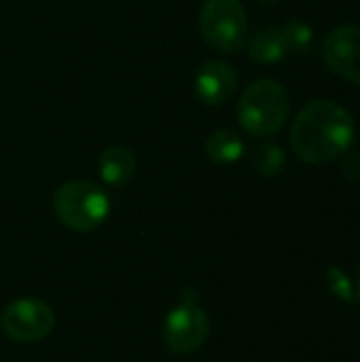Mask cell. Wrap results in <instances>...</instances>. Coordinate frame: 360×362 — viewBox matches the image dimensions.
Instances as JSON below:
<instances>
[{
  "mask_svg": "<svg viewBox=\"0 0 360 362\" xmlns=\"http://www.w3.org/2000/svg\"><path fill=\"white\" fill-rule=\"evenodd\" d=\"M53 212L59 223L72 231H93L110 214L108 193L87 180L64 182L53 195Z\"/></svg>",
  "mask_w": 360,
  "mask_h": 362,
  "instance_id": "3",
  "label": "cell"
},
{
  "mask_svg": "<svg viewBox=\"0 0 360 362\" xmlns=\"http://www.w3.org/2000/svg\"><path fill=\"white\" fill-rule=\"evenodd\" d=\"M280 34H282V40H284L289 55H303L310 51V47L314 42L312 28L301 19H289L286 23H282Z\"/></svg>",
  "mask_w": 360,
  "mask_h": 362,
  "instance_id": "12",
  "label": "cell"
},
{
  "mask_svg": "<svg viewBox=\"0 0 360 362\" xmlns=\"http://www.w3.org/2000/svg\"><path fill=\"white\" fill-rule=\"evenodd\" d=\"M354 142L352 115L333 100H312L291 127L293 153L312 165H325L348 153Z\"/></svg>",
  "mask_w": 360,
  "mask_h": 362,
  "instance_id": "1",
  "label": "cell"
},
{
  "mask_svg": "<svg viewBox=\"0 0 360 362\" xmlns=\"http://www.w3.org/2000/svg\"><path fill=\"white\" fill-rule=\"evenodd\" d=\"M354 293H356V301H360V265L356 272V282H354Z\"/></svg>",
  "mask_w": 360,
  "mask_h": 362,
  "instance_id": "16",
  "label": "cell"
},
{
  "mask_svg": "<svg viewBox=\"0 0 360 362\" xmlns=\"http://www.w3.org/2000/svg\"><path fill=\"white\" fill-rule=\"evenodd\" d=\"M342 172L348 180L360 182V153L359 151H348L342 161Z\"/></svg>",
  "mask_w": 360,
  "mask_h": 362,
  "instance_id": "15",
  "label": "cell"
},
{
  "mask_svg": "<svg viewBox=\"0 0 360 362\" xmlns=\"http://www.w3.org/2000/svg\"><path fill=\"white\" fill-rule=\"evenodd\" d=\"M206 157L216 165H229L236 163L244 155V140L240 134L231 127H219L214 129L204 144Z\"/></svg>",
  "mask_w": 360,
  "mask_h": 362,
  "instance_id": "10",
  "label": "cell"
},
{
  "mask_svg": "<svg viewBox=\"0 0 360 362\" xmlns=\"http://www.w3.org/2000/svg\"><path fill=\"white\" fill-rule=\"evenodd\" d=\"M291 112V95L286 87L274 78H259L250 83L238 104V121L250 136L278 134Z\"/></svg>",
  "mask_w": 360,
  "mask_h": 362,
  "instance_id": "2",
  "label": "cell"
},
{
  "mask_svg": "<svg viewBox=\"0 0 360 362\" xmlns=\"http://www.w3.org/2000/svg\"><path fill=\"white\" fill-rule=\"evenodd\" d=\"M136 165H138V159H136L134 151L129 146H123V144H112V146L104 148L98 157L100 178L108 187L127 185L136 172Z\"/></svg>",
  "mask_w": 360,
  "mask_h": 362,
  "instance_id": "9",
  "label": "cell"
},
{
  "mask_svg": "<svg viewBox=\"0 0 360 362\" xmlns=\"http://www.w3.org/2000/svg\"><path fill=\"white\" fill-rule=\"evenodd\" d=\"M248 55L257 64L282 62L289 53H286L280 28H265V30L257 32L248 42Z\"/></svg>",
  "mask_w": 360,
  "mask_h": 362,
  "instance_id": "11",
  "label": "cell"
},
{
  "mask_svg": "<svg viewBox=\"0 0 360 362\" xmlns=\"http://www.w3.org/2000/svg\"><path fill=\"white\" fill-rule=\"evenodd\" d=\"M210 335L208 314L193 301H182L163 322V341L170 352L191 354L199 350Z\"/></svg>",
  "mask_w": 360,
  "mask_h": 362,
  "instance_id": "6",
  "label": "cell"
},
{
  "mask_svg": "<svg viewBox=\"0 0 360 362\" xmlns=\"http://www.w3.org/2000/svg\"><path fill=\"white\" fill-rule=\"evenodd\" d=\"M320 51L329 70L360 85V25L348 23L333 28L325 36Z\"/></svg>",
  "mask_w": 360,
  "mask_h": 362,
  "instance_id": "7",
  "label": "cell"
},
{
  "mask_svg": "<svg viewBox=\"0 0 360 362\" xmlns=\"http://www.w3.org/2000/svg\"><path fill=\"white\" fill-rule=\"evenodd\" d=\"M199 34L221 53H238L248 42V15L240 0H206L199 11Z\"/></svg>",
  "mask_w": 360,
  "mask_h": 362,
  "instance_id": "4",
  "label": "cell"
},
{
  "mask_svg": "<svg viewBox=\"0 0 360 362\" xmlns=\"http://www.w3.org/2000/svg\"><path fill=\"white\" fill-rule=\"evenodd\" d=\"M259 4H265V6H269V4H276L278 0H257Z\"/></svg>",
  "mask_w": 360,
  "mask_h": 362,
  "instance_id": "17",
  "label": "cell"
},
{
  "mask_svg": "<svg viewBox=\"0 0 360 362\" xmlns=\"http://www.w3.org/2000/svg\"><path fill=\"white\" fill-rule=\"evenodd\" d=\"M0 325L13 341L34 344L51 335L55 329V314L38 299H17L4 308Z\"/></svg>",
  "mask_w": 360,
  "mask_h": 362,
  "instance_id": "5",
  "label": "cell"
},
{
  "mask_svg": "<svg viewBox=\"0 0 360 362\" xmlns=\"http://www.w3.org/2000/svg\"><path fill=\"white\" fill-rule=\"evenodd\" d=\"M252 165L261 176L274 178V176L282 174V170L286 165V155L276 142H263L257 146V151L252 155Z\"/></svg>",
  "mask_w": 360,
  "mask_h": 362,
  "instance_id": "13",
  "label": "cell"
},
{
  "mask_svg": "<svg viewBox=\"0 0 360 362\" xmlns=\"http://www.w3.org/2000/svg\"><path fill=\"white\" fill-rule=\"evenodd\" d=\"M238 89V72L223 59H210L202 64L195 76V93L208 106L227 104Z\"/></svg>",
  "mask_w": 360,
  "mask_h": 362,
  "instance_id": "8",
  "label": "cell"
},
{
  "mask_svg": "<svg viewBox=\"0 0 360 362\" xmlns=\"http://www.w3.org/2000/svg\"><path fill=\"white\" fill-rule=\"evenodd\" d=\"M327 286H329V291H331L337 299H342V301H346V303H354V301H356L354 284L350 282V278H348L339 267H331V269L327 272Z\"/></svg>",
  "mask_w": 360,
  "mask_h": 362,
  "instance_id": "14",
  "label": "cell"
}]
</instances>
